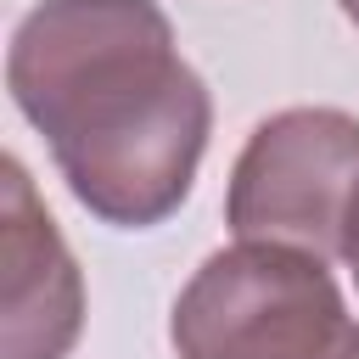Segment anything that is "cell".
<instances>
[{
  "label": "cell",
  "instance_id": "3",
  "mask_svg": "<svg viewBox=\"0 0 359 359\" xmlns=\"http://www.w3.org/2000/svg\"><path fill=\"white\" fill-rule=\"evenodd\" d=\"M353 191H359V118L337 107H286L247 135L230 168L224 219L241 241L331 258L342 252Z\"/></svg>",
  "mask_w": 359,
  "mask_h": 359
},
{
  "label": "cell",
  "instance_id": "4",
  "mask_svg": "<svg viewBox=\"0 0 359 359\" xmlns=\"http://www.w3.org/2000/svg\"><path fill=\"white\" fill-rule=\"evenodd\" d=\"M84 331L79 264L17 157L0 163V359H67Z\"/></svg>",
  "mask_w": 359,
  "mask_h": 359
},
{
  "label": "cell",
  "instance_id": "2",
  "mask_svg": "<svg viewBox=\"0 0 359 359\" xmlns=\"http://www.w3.org/2000/svg\"><path fill=\"white\" fill-rule=\"evenodd\" d=\"M168 337L180 359H359V320L325 258L264 241L213 252L180 292Z\"/></svg>",
  "mask_w": 359,
  "mask_h": 359
},
{
  "label": "cell",
  "instance_id": "6",
  "mask_svg": "<svg viewBox=\"0 0 359 359\" xmlns=\"http://www.w3.org/2000/svg\"><path fill=\"white\" fill-rule=\"evenodd\" d=\"M342 11H348V22L359 28V0H342Z\"/></svg>",
  "mask_w": 359,
  "mask_h": 359
},
{
  "label": "cell",
  "instance_id": "5",
  "mask_svg": "<svg viewBox=\"0 0 359 359\" xmlns=\"http://www.w3.org/2000/svg\"><path fill=\"white\" fill-rule=\"evenodd\" d=\"M342 258H348L353 286H359V191H353V208H348V224H342Z\"/></svg>",
  "mask_w": 359,
  "mask_h": 359
},
{
  "label": "cell",
  "instance_id": "1",
  "mask_svg": "<svg viewBox=\"0 0 359 359\" xmlns=\"http://www.w3.org/2000/svg\"><path fill=\"white\" fill-rule=\"evenodd\" d=\"M17 112L107 224H163L196 180L213 101L157 0H45L6 50Z\"/></svg>",
  "mask_w": 359,
  "mask_h": 359
}]
</instances>
